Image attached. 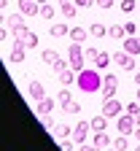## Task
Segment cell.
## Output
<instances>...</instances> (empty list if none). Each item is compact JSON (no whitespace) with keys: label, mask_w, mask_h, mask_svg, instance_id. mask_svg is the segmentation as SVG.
I'll return each instance as SVG.
<instances>
[{"label":"cell","mask_w":140,"mask_h":151,"mask_svg":"<svg viewBox=\"0 0 140 151\" xmlns=\"http://www.w3.org/2000/svg\"><path fill=\"white\" fill-rule=\"evenodd\" d=\"M78 89H81L84 94H94L103 89V76H97V68H84L81 73H78Z\"/></svg>","instance_id":"6da1fadb"},{"label":"cell","mask_w":140,"mask_h":151,"mask_svg":"<svg viewBox=\"0 0 140 151\" xmlns=\"http://www.w3.org/2000/svg\"><path fill=\"white\" fill-rule=\"evenodd\" d=\"M67 62H70V68H73L75 73H81V70H84L86 54H84L81 43H70V49H67Z\"/></svg>","instance_id":"7a4b0ae2"},{"label":"cell","mask_w":140,"mask_h":151,"mask_svg":"<svg viewBox=\"0 0 140 151\" xmlns=\"http://www.w3.org/2000/svg\"><path fill=\"white\" fill-rule=\"evenodd\" d=\"M135 127H137V119H135V116H129L127 111L116 119V129H118V135H132Z\"/></svg>","instance_id":"3957f363"},{"label":"cell","mask_w":140,"mask_h":151,"mask_svg":"<svg viewBox=\"0 0 140 151\" xmlns=\"http://www.w3.org/2000/svg\"><path fill=\"white\" fill-rule=\"evenodd\" d=\"M116 89H118V76L105 73V76H103V100L116 97Z\"/></svg>","instance_id":"277c9868"},{"label":"cell","mask_w":140,"mask_h":151,"mask_svg":"<svg viewBox=\"0 0 140 151\" xmlns=\"http://www.w3.org/2000/svg\"><path fill=\"white\" fill-rule=\"evenodd\" d=\"M103 113H105L108 119H118V116H121V113H124V105L118 103L116 97H108V100L103 103Z\"/></svg>","instance_id":"5b68a950"},{"label":"cell","mask_w":140,"mask_h":151,"mask_svg":"<svg viewBox=\"0 0 140 151\" xmlns=\"http://www.w3.org/2000/svg\"><path fill=\"white\" fill-rule=\"evenodd\" d=\"M19 14L38 16V14H41V3H38V0H19Z\"/></svg>","instance_id":"8992f818"},{"label":"cell","mask_w":140,"mask_h":151,"mask_svg":"<svg viewBox=\"0 0 140 151\" xmlns=\"http://www.w3.org/2000/svg\"><path fill=\"white\" fill-rule=\"evenodd\" d=\"M89 129H92L89 122H78L75 129H73V140H75V143H86V140H89Z\"/></svg>","instance_id":"52a82bcc"},{"label":"cell","mask_w":140,"mask_h":151,"mask_svg":"<svg viewBox=\"0 0 140 151\" xmlns=\"http://www.w3.org/2000/svg\"><path fill=\"white\" fill-rule=\"evenodd\" d=\"M113 62L118 65V68H121V70H135V57L132 54H113Z\"/></svg>","instance_id":"ba28073f"},{"label":"cell","mask_w":140,"mask_h":151,"mask_svg":"<svg viewBox=\"0 0 140 151\" xmlns=\"http://www.w3.org/2000/svg\"><path fill=\"white\" fill-rule=\"evenodd\" d=\"M24 51H27L24 41H22V38H16L14 46H11V62H22V60H24Z\"/></svg>","instance_id":"9c48e42d"},{"label":"cell","mask_w":140,"mask_h":151,"mask_svg":"<svg viewBox=\"0 0 140 151\" xmlns=\"http://www.w3.org/2000/svg\"><path fill=\"white\" fill-rule=\"evenodd\" d=\"M124 51H127V54H132V57H137V54H140V38L127 35V38H124Z\"/></svg>","instance_id":"30bf717a"},{"label":"cell","mask_w":140,"mask_h":151,"mask_svg":"<svg viewBox=\"0 0 140 151\" xmlns=\"http://www.w3.org/2000/svg\"><path fill=\"white\" fill-rule=\"evenodd\" d=\"M27 92H30V97H32L35 103L46 97V89H43V84H41V81H30V86H27Z\"/></svg>","instance_id":"8fae6325"},{"label":"cell","mask_w":140,"mask_h":151,"mask_svg":"<svg viewBox=\"0 0 140 151\" xmlns=\"http://www.w3.org/2000/svg\"><path fill=\"white\" fill-rule=\"evenodd\" d=\"M22 16H24V14H8V16H6V27H11V32H16V30H22V27H24V22H22Z\"/></svg>","instance_id":"7c38bea8"},{"label":"cell","mask_w":140,"mask_h":151,"mask_svg":"<svg viewBox=\"0 0 140 151\" xmlns=\"http://www.w3.org/2000/svg\"><path fill=\"white\" fill-rule=\"evenodd\" d=\"M49 113H54V100L51 97L38 100V116H49Z\"/></svg>","instance_id":"4fadbf2b"},{"label":"cell","mask_w":140,"mask_h":151,"mask_svg":"<svg viewBox=\"0 0 140 151\" xmlns=\"http://www.w3.org/2000/svg\"><path fill=\"white\" fill-rule=\"evenodd\" d=\"M111 62H113V54H108V51H100V54H97V60H94V68H97V70H105Z\"/></svg>","instance_id":"5bb4252c"},{"label":"cell","mask_w":140,"mask_h":151,"mask_svg":"<svg viewBox=\"0 0 140 151\" xmlns=\"http://www.w3.org/2000/svg\"><path fill=\"white\" fill-rule=\"evenodd\" d=\"M86 35H89V30H84V27H78V24L70 27V41H73V43H84Z\"/></svg>","instance_id":"9a60e30c"},{"label":"cell","mask_w":140,"mask_h":151,"mask_svg":"<svg viewBox=\"0 0 140 151\" xmlns=\"http://www.w3.org/2000/svg\"><path fill=\"white\" fill-rule=\"evenodd\" d=\"M59 11H62V16H67V19H73V16L78 14L73 0H59Z\"/></svg>","instance_id":"2e32d148"},{"label":"cell","mask_w":140,"mask_h":151,"mask_svg":"<svg viewBox=\"0 0 140 151\" xmlns=\"http://www.w3.org/2000/svg\"><path fill=\"white\" fill-rule=\"evenodd\" d=\"M92 143H94V146H100V148H108V146H113V140H111V138L105 135V129H103V132H94Z\"/></svg>","instance_id":"e0dca14e"},{"label":"cell","mask_w":140,"mask_h":151,"mask_svg":"<svg viewBox=\"0 0 140 151\" xmlns=\"http://www.w3.org/2000/svg\"><path fill=\"white\" fill-rule=\"evenodd\" d=\"M89 124H92V132H103L108 127V116H105V113H103V116H94Z\"/></svg>","instance_id":"ac0fdd59"},{"label":"cell","mask_w":140,"mask_h":151,"mask_svg":"<svg viewBox=\"0 0 140 151\" xmlns=\"http://www.w3.org/2000/svg\"><path fill=\"white\" fill-rule=\"evenodd\" d=\"M49 35H51V38H62V35H70V30H67V24H62V22H57V24H51Z\"/></svg>","instance_id":"d6986e66"},{"label":"cell","mask_w":140,"mask_h":151,"mask_svg":"<svg viewBox=\"0 0 140 151\" xmlns=\"http://www.w3.org/2000/svg\"><path fill=\"white\" fill-rule=\"evenodd\" d=\"M59 81H62V86H70L73 81H78V73L70 68V70H65V73H59Z\"/></svg>","instance_id":"ffe728a7"},{"label":"cell","mask_w":140,"mask_h":151,"mask_svg":"<svg viewBox=\"0 0 140 151\" xmlns=\"http://www.w3.org/2000/svg\"><path fill=\"white\" fill-rule=\"evenodd\" d=\"M108 35L116 38V41H124V38H127V30H124V24H113V27H108Z\"/></svg>","instance_id":"44dd1931"},{"label":"cell","mask_w":140,"mask_h":151,"mask_svg":"<svg viewBox=\"0 0 140 151\" xmlns=\"http://www.w3.org/2000/svg\"><path fill=\"white\" fill-rule=\"evenodd\" d=\"M70 132H73V129H70L67 124H57V127L51 129V135H54V138H59V140H65V138L70 135Z\"/></svg>","instance_id":"7402d4cb"},{"label":"cell","mask_w":140,"mask_h":151,"mask_svg":"<svg viewBox=\"0 0 140 151\" xmlns=\"http://www.w3.org/2000/svg\"><path fill=\"white\" fill-rule=\"evenodd\" d=\"M22 41H24V46H27V49H35V46H38V35H35L32 30H27V32L22 35Z\"/></svg>","instance_id":"603a6c76"},{"label":"cell","mask_w":140,"mask_h":151,"mask_svg":"<svg viewBox=\"0 0 140 151\" xmlns=\"http://www.w3.org/2000/svg\"><path fill=\"white\" fill-rule=\"evenodd\" d=\"M89 35H94V38H103V35H108V27H105V24H100V22H94V24L89 27Z\"/></svg>","instance_id":"cb8c5ba5"},{"label":"cell","mask_w":140,"mask_h":151,"mask_svg":"<svg viewBox=\"0 0 140 151\" xmlns=\"http://www.w3.org/2000/svg\"><path fill=\"white\" fill-rule=\"evenodd\" d=\"M41 60H43L46 65H54V62L59 60V57H57V51H54V49H46V51L41 54Z\"/></svg>","instance_id":"d4e9b609"},{"label":"cell","mask_w":140,"mask_h":151,"mask_svg":"<svg viewBox=\"0 0 140 151\" xmlns=\"http://www.w3.org/2000/svg\"><path fill=\"white\" fill-rule=\"evenodd\" d=\"M113 148H116V151H127V148H129V140H127V135H118V138L113 140Z\"/></svg>","instance_id":"484cf974"},{"label":"cell","mask_w":140,"mask_h":151,"mask_svg":"<svg viewBox=\"0 0 140 151\" xmlns=\"http://www.w3.org/2000/svg\"><path fill=\"white\" fill-rule=\"evenodd\" d=\"M62 108H65V113H75V116H78V113H81V105H78L75 100H67V103H65Z\"/></svg>","instance_id":"4316f807"},{"label":"cell","mask_w":140,"mask_h":151,"mask_svg":"<svg viewBox=\"0 0 140 151\" xmlns=\"http://www.w3.org/2000/svg\"><path fill=\"white\" fill-rule=\"evenodd\" d=\"M54 14H57V11H54L51 3H43V6H41V16H43V19H54Z\"/></svg>","instance_id":"83f0119b"},{"label":"cell","mask_w":140,"mask_h":151,"mask_svg":"<svg viewBox=\"0 0 140 151\" xmlns=\"http://www.w3.org/2000/svg\"><path fill=\"white\" fill-rule=\"evenodd\" d=\"M135 8H137V3H135V0H121V11H124V14H132Z\"/></svg>","instance_id":"f1b7e54d"},{"label":"cell","mask_w":140,"mask_h":151,"mask_svg":"<svg viewBox=\"0 0 140 151\" xmlns=\"http://www.w3.org/2000/svg\"><path fill=\"white\" fill-rule=\"evenodd\" d=\"M67 100H73V94H70L67 89H62V92H59V94H57V103H59V105H65Z\"/></svg>","instance_id":"f546056e"},{"label":"cell","mask_w":140,"mask_h":151,"mask_svg":"<svg viewBox=\"0 0 140 151\" xmlns=\"http://www.w3.org/2000/svg\"><path fill=\"white\" fill-rule=\"evenodd\" d=\"M67 65H70V62H65V60H57L51 68H54V70H57V76H59V73H65V70H67Z\"/></svg>","instance_id":"4dcf8cb0"},{"label":"cell","mask_w":140,"mask_h":151,"mask_svg":"<svg viewBox=\"0 0 140 151\" xmlns=\"http://www.w3.org/2000/svg\"><path fill=\"white\" fill-rule=\"evenodd\" d=\"M94 6H97V8H103V11H108V8L113 6V0H94Z\"/></svg>","instance_id":"1f68e13d"},{"label":"cell","mask_w":140,"mask_h":151,"mask_svg":"<svg viewBox=\"0 0 140 151\" xmlns=\"http://www.w3.org/2000/svg\"><path fill=\"white\" fill-rule=\"evenodd\" d=\"M124 30H127V35H135V32L140 30V24H135V22H127V24H124Z\"/></svg>","instance_id":"d6a6232c"},{"label":"cell","mask_w":140,"mask_h":151,"mask_svg":"<svg viewBox=\"0 0 140 151\" xmlns=\"http://www.w3.org/2000/svg\"><path fill=\"white\" fill-rule=\"evenodd\" d=\"M84 54H86V60H89V62L94 65V60H97V54H100V51H97V49H86Z\"/></svg>","instance_id":"836d02e7"},{"label":"cell","mask_w":140,"mask_h":151,"mask_svg":"<svg viewBox=\"0 0 140 151\" xmlns=\"http://www.w3.org/2000/svg\"><path fill=\"white\" fill-rule=\"evenodd\" d=\"M81 151H105V148H100L94 143H81Z\"/></svg>","instance_id":"e575fe53"},{"label":"cell","mask_w":140,"mask_h":151,"mask_svg":"<svg viewBox=\"0 0 140 151\" xmlns=\"http://www.w3.org/2000/svg\"><path fill=\"white\" fill-rule=\"evenodd\" d=\"M75 6H78V8H92L94 0H75Z\"/></svg>","instance_id":"d590c367"},{"label":"cell","mask_w":140,"mask_h":151,"mask_svg":"<svg viewBox=\"0 0 140 151\" xmlns=\"http://www.w3.org/2000/svg\"><path fill=\"white\" fill-rule=\"evenodd\" d=\"M41 122H43V127H46V129H49V132H51V129H54V127H57V124H54V122H51V119H49V116H41Z\"/></svg>","instance_id":"8d00e7d4"},{"label":"cell","mask_w":140,"mask_h":151,"mask_svg":"<svg viewBox=\"0 0 140 151\" xmlns=\"http://www.w3.org/2000/svg\"><path fill=\"white\" fill-rule=\"evenodd\" d=\"M59 148L62 151H73V140H59Z\"/></svg>","instance_id":"74e56055"},{"label":"cell","mask_w":140,"mask_h":151,"mask_svg":"<svg viewBox=\"0 0 140 151\" xmlns=\"http://www.w3.org/2000/svg\"><path fill=\"white\" fill-rule=\"evenodd\" d=\"M8 32H11V27H3V30H0V41H8Z\"/></svg>","instance_id":"f35d334b"},{"label":"cell","mask_w":140,"mask_h":151,"mask_svg":"<svg viewBox=\"0 0 140 151\" xmlns=\"http://www.w3.org/2000/svg\"><path fill=\"white\" fill-rule=\"evenodd\" d=\"M132 135H135V140H140V124L135 127V132H132Z\"/></svg>","instance_id":"ab89813d"},{"label":"cell","mask_w":140,"mask_h":151,"mask_svg":"<svg viewBox=\"0 0 140 151\" xmlns=\"http://www.w3.org/2000/svg\"><path fill=\"white\" fill-rule=\"evenodd\" d=\"M132 78H135V84L140 86V73H135V76H132Z\"/></svg>","instance_id":"60d3db41"},{"label":"cell","mask_w":140,"mask_h":151,"mask_svg":"<svg viewBox=\"0 0 140 151\" xmlns=\"http://www.w3.org/2000/svg\"><path fill=\"white\" fill-rule=\"evenodd\" d=\"M135 100H137V103H140V86H137V94H135Z\"/></svg>","instance_id":"b9f144b4"},{"label":"cell","mask_w":140,"mask_h":151,"mask_svg":"<svg viewBox=\"0 0 140 151\" xmlns=\"http://www.w3.org/2000/svg\"><path fill=\"white\" fill-rule=\"evenodd\" d=\"M135 151H140V140H137V146H135Z\"/></svg>","instance_id":"7bdbcfd3"},{"label":"cell","mask_w":140,"mask_h":151,"mask_svg":"<svg viewBox=\"0 0 140 151\" xmlns=\"http://www.w3.org/2000/svg\"><path fill=\"white\" fill-rule=\"evenodd\" d=\"M38 3H41V6H43V3H49V0H38Z\"/></svg>","instance_id":"ee69618b"},{"label":"cell","mask_w":140,"mask_h":151,"mask_svg":"<svg viewBox=\"0 0 140 151\" xmlns=\"http://www.w3.org/2000/svg\"><path fill=\"white\" fill-rule=\"evenodd\" d=\"M105 151H116V148H113V146H111V148H105Z\"/></svg>","instance_id":"f6af8a7d"}]
</instances>
